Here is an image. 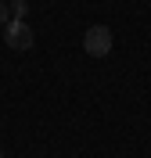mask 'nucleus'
<instances>
[{
    "label": "nucleus",
    "instance_id": "obj_1",
    "mask_svg": "<svg viewBox=\"0 0 151 158\" xmlns=\"http://www.w3.org/2000/svg\"><path fill=\"white\" fill-rule=\"evenodd\" d=\"M83 50L90 58H104L111 50V29L108 25H90V29L83 32Z\"/></svg>",
    "mask_w": 151,
    "mask_h": 158
},
{
    "label": "nucleus",
    "instance_id": "obj_2",
    "mask_svg": "<svg viewBox=\"0 0 151 158\" xmlns=\"http://www.w3.org/2000/svg\"><path fill=\"white\" fill-rule=\"evenodd\" d=\"M32 40H36V32L25 25V18H11L7 25H4V43H7L11 50H29Z\"/></svg>",
    "mask_w": 151,
    "mask_h": 158
},
{
    "label": "nucleus",
    "instance_id": "obj_3",
    "mask_svg": "<svg viewBox=\"0 0 151 158\" xmlns=\"http://www.w3.org/2000/svg\"><path fill=\"white\" fill-rule=\"evenodd\" d=\"M25 11H29L25 0H11V18H25Z\"/></svg>",
    "mask_w": 151,
    "mask_h": 158
},
{
    "label": "nucleus",
    "instance_id": "obj_4",
    "mask_svg": "<svg viewBox=\"0 0 151 158\" xmlns=\"http://www.w3.org/2000/svg\"><path fill=\"white\" fill-rule=\"evenodd\" d=\"M7 22H11V4L0 0V25H7Z\"/></svg>",
    "mask_w": 151,
    "mask_h": 158
},
{
    "label": "nucleus",
    "instance_id": "obj_5",
    "mask_svg": "<svg viewBox=\"0 0 151 158\" xmlns=\"http://www.w3.org/2000/svg\"><path fill=\"white\" fill-rule=\"evenodd\" d=\"M0 158H4V151H0Z\"/></svg>",
    "mask_w": 151,
    "mask_h": 158
}]
</instances>
